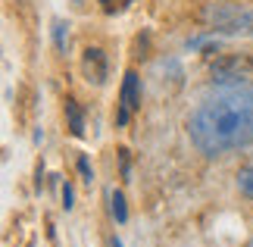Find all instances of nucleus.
<instances>
[{
  "mask_svg": "<svg viewBox=\"0 0 253 247\" xmlns=\"http://www.w3.org/2000/svg\"><path fill=\"white\" fill-rule=\"evenodd\" d=\"M235 179H238V191H241V197L253 203V163H250V166H241Z\"/></svg>",
  "mask_w": 253,
  "mask_h": 247,
  "instance_id": "nucleus-8",
  "label": "nucleus"
},
{
  "mask_svg": "<svg viewBox=\"0 0 253 247\" xmlns=\"http://www.w3.org/2000/svg\"><path fill=\"white\" fill-rule=\"evenodd\" d=\"M82 75L91 85H106V78H110V63H106V53L100 50V47H84V53H82Z\"/></svg>",
  "mask_w": 253,
  "mask_h": 247,
  "instance_id": "nucleus-4",
  "label": "nucleus"
},
{
  "mask_svg": "<svg viewBox=\"0 0 253 247\" xmlns=\"http://www.w3.org/2000/svg\"><path fill=\"white\" fill-rule=\"evenodd\" d=\"M247 247H253V232H250V241H247Z\"/></svg>",
  "mask_w": 253,
  "mask_h": 247,
  "instance_id": "nucleus-14",
  "label": "nucleus"
},
{
  "mask_svg": "<svg viewBox=\"0 0 253 247\" xmlns=\"http://www.w3.org/2000/svg\"><path fill=\"white\" fill-rule=\"evenodd\" d=\"M184 47H188L191 53H207V56H212V53H219V47H222V38L216 35V32H200V35H194V38H188L184 41Z\"/></svg>",
  "mask_w": 253,
  "mask_h": 247,
  "instance_id": "nucleus-5",
  "label": "nucleus"
},
{
  "mask_svg": "<svg viewBox=\"0 0 253 247\" xmlns=\"http://www.w3.org/2000/svg\"><path fill=\"white\" fill-rule=\"evenodd\" d=\"M191 144L197 153L225 156L235 150H250L253 147V82L238 78V82H212L200 100L191 106L184 119Z\"/></svg>",
  "mask_w": 253,
  "mask_h": 247,
  "instance_id": "nucleus-1",
  "label": "nucleus"
},
{
  "mask_svg": "<svg viewBox=\"0 0 253 247\" xmlns=\"http://www.w3.org/2000/svg\"><path fill=\"white\" fill-rule=\"evenodd\" d=\"M66 128L72 132V138H84V110L75 97H66Z\"/></svg>",
  "mask_w": 253,
  "mask_h": 247,
  "instance_id": "nucleus-6",
  "label": "nucleus"
},
{
  "mask_svg": "<svg viewBox=\"0 0 253 247\" xmlns=\"http://www.w3.org/2000/svg\"><path fill=\"white\" fill-rule=\"evenodd\" d=\"M50 38H53L56 53H66V47H69V22H66V19H53V25H50Z\"/></svg>",
  "mask_w": 253,
  "mask_h": 247,
  "instance_id": "nucleus-7",
  "label": "nucleus"
},
{
  "mask_svg": "<svg viewBox=\"0 0 253 247\" xmlns=\"http://www.w3.org/2000/svg\"><path fill=\"white\" fill-rule=\"evenodd\" d=\"M203 25L219 38H253V6L235 0H212L203 6Z\"/></svg>",
  "mask_w": 253,
  "mask_h": 247,
  "instance_id": "nucleus-2",
  "label": "nucleus"
},
{
  "mask_svg": "<svg viewBox=\"0 0 253 247\" xmlns=\"http://www.w3.org/2000/svg\"><path fill=\"white\" fill-rule=\"evenodd\" d=\"M60 194H63V206H66V210H72V206H75V203H72V197H75V194H72V185H69V182H63V185H60Z\"/></svg>",
  "mask_w": 253,
  "mask_h": 247,
  "instance_id": "nucleus-11",
  "label": "nucleus"
},
{
  "mask_svg": "<svg viewBox=\"0 0 253 247\" xmlns=\"http://www.w3.org/2000/svg\"><path fill=\"white\" fill-rule=\"evenodd\" d=\"M119 160H122V179L128 182V175H131V160H128V150H125V147L119 150Z\"/></svg>",
  "mask_w": 253,
  "mask_h": 247,
  "instance_id": "nucleus-12",
  "label": "nucleus"
},
{
  "mask_svg": "<svg viewBox=\"0 0 253 247\" xmlns=\"http://www.w3.org/2000/svg\"><path fill=\"white\" fill-rule=\"evenodd\" d=\"M141 97H144V88H141V75L128 69L122 75V88H119V103H116V125H128V119L141 110Z\"/></svg>",
  "mask_w": 253,
  "mask_h": 247,
  "instance_id": "nucleus-3",
  "label": "nucleus"
},
{
  "mask_svg": "<svg viewBox=\"0 0 253 247\" xmlns=\"http://www.w3.org/2000/svg\"><path fill=\"white\" fill-rule=\"evenodd\" d=\"M75 169H79V175H82L84 185L94 182V166H91V160H87V153H79V160H75Z\"/></svg>",
  "mask_w": 253,
  "mask_h": 247,
  "instance_id": "nucleus-10",
  "label": "nucleus"
},
{
  "mask_svg": "<svg viewBox=\"0 0 253 247\" xmlns=\"http://www.w3.org/2000/svg\"><path fill=\"white\" fill-rule=\"evenodd\" d=\"M110 247H122V241H119V238L113 235V238H110Z\"/></svg>",
  "mask_w": 253,
  "mask_h": 247,
  "instance_id": "nucleus-13",
  "label": "nucleus"
},
{
  "mask_svg": "<svg viewBox=\"0 0 253 247\" xmlns=\"http://www.w3.org/2000/svg\"><path fill=\"white\" fill-rule=\"evenodd\" d=\"M110 210H113V216H116V222L119 225H125L128 222V203H125V194L122 191H110Z\"/></svg>",
  "mask_w": 253,
  "mask_h": 247,
  "instance_id": "nucleus-9",
  "label": "nucleus"
}]
</instances>
